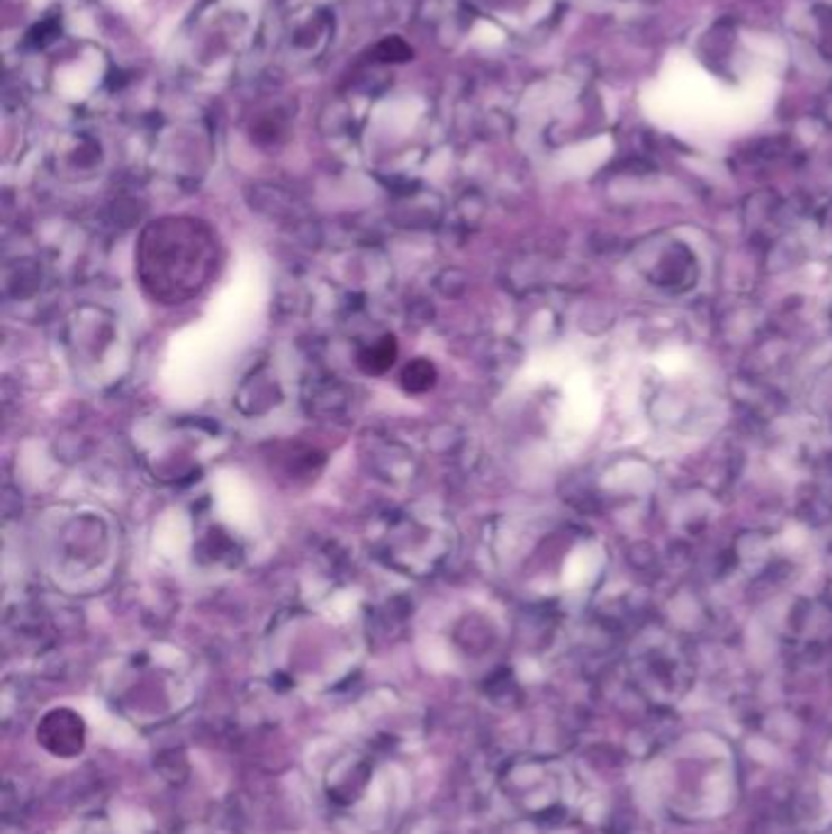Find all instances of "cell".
Returning a JSON list of instances; mask_svg holds the SVG:
<instances>
[{
	"instance_id": "cell-1",
	"label": "cell",
	"mask_w": 832,
	"mask_h": 834,
	"mask_svg": "<svg viewBox=\"0 0 832 834\" xmlns=\"http://www.w3.org/2000/svg\"><path fill=\"white\" fill-rule=\"evenodd\" d=\"M638 269L649 283L666 291H686L696 283V254L676 239H652L638 252Z\"/></svg>"
},
{
	"instance_id": "cell-2",
	"label": "cell",
	"mask_w": 832,
	"mask_h": 834,
	"mask_svg": "<svg viewBox=\"0 0 832 834\" xmlns=\"http://www.w3.org/2000/svg\"><path fill=\"white\" fill-rule=\"evenodd\" d=\"M403 383L408 390H428L435 383V369L428 362H415L411 363L403 373Z\"/></svg>"
},
{
	"instance_id": "cell-3",
	"label": "cell",
	"mask_w": 832,
	"mask_h": 834,
	"mask_svg": "<svg viewBox=\"0 0 832 834\" xmlns=\"http://www.w3.org/2000/svg\"><path fill=\"white\" fill-rule=\"evenodd\" d=\"M393 354H395L393 342L386 339L384 345L376 346V349H371L369 354L364 356V362H366V371H384L386 366L393 363Z\"/></svg>"
},
{
	"instance_id": "cell-4",
	"label": "cell",
	"mask_w": 832,
	"mask_h": 834,
	"mask_svg": "<svg viewBox=\"0 0 832 834\" xmlns=\"http://www.w3.org/2000/svg\"><path fill=\"white\" fill-rule=\"evenodd\" d=\"M820 112H823V118L832 125V95H825L823 103H820Z\"/></svg>"
},
{
	"instance_id": "cell-5",
	"label": "cell",
	"mask_w": 832,
	"mask_h": 834,
	"mask_svg": "<svg viewBox=\"0 0 832 834\" xmlns=\"http://www.w3.org/2000/svg\"><path fill=\"white\" fill-rule=\"evenodd\" d=\"M827 410L832 415V379H830V390H827Z\"/></svg>"
}]
</instances>
